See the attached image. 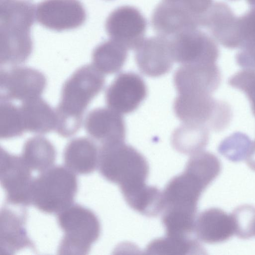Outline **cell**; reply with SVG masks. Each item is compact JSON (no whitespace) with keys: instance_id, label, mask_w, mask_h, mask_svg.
<instances>
[{"instance_id":"obj_20","label":"cell","mask_w":255,"mask_h":255,"mask_svg":"<svg viewBox=\"0 0 255 255\" xmlns=\"http://www.w3.org/2000/svg\"><path fill=\"white\" fill-rule=\"evenodd\" d=\"M194 232L199 240L206 243L225 242L235 235L232 215L217 208L207 209L196 218Z\"/></svg>"},{"instance_id":"obj_23","label":"cell","mask_w":255,"mask_h":255,"mask_svg":"<svg viewBox=\"0 0 255 255\" xmlns=\"http://www.w3.org/2000/svg\"><path fill=\"white\" fill-rule=\"evenodd\" d=\"M121 192L128 206L145 216L155 217L163 211V193L155 186L144 183Z\"/></svg>"},{"instance_id":"obj_7","label":"cell","mask_w":255,"mask_h":255,"mask_svg":"<svg viewBox=\"0 0 255 255\" xmlns=\"http://www.w3.org/2000/svg\"><path fill=\"white\" fill-rule=\"evenodd\" d=\"M209 185L198 173L185 167L182 173L169 181L162 192L163 210L196 216L199 199Z\"/></svg>"},{"instance_id":"obj_12","label":"cell","mask_w":255,"mask_h":255,"mask_svg":"<svg viewBox=\"0 0 255 255\" xmlns=\"http://www.w3.org/2000/svg\"><path fill=\"white\" fill-rule=\"evenodd\" d=\"M35 15L41 25L57 31L77 28L86 19L85 9L79 0H44L38 3Z\"/></svg>"},{"instance_id":"obj_1","label":"cell","mask_w":255,"mask_h":255,"mask_svg":"<svg viewBox=\"0 0 255 255\" xmlns=\"http://www.w3.org/2000/svg\"><path fill=\"white\" fill-rule=\"evenodd\" d=\"M105 83L103 73L93 65L77 69L63 84L59 103L55 109V131L63 137L75 134L81 128L83 115Z\"/></svg>"},{"instance_id":"obj_21","label":"cell","mask_w":255,"mask_h":255,"mask_svg":"<svg viewBox=\"0 0 255 255\" xmlns=\"http://www.w3.org/2000/svg\"><path fill=\"white\" fill-rule=\"evenodd\" d=\"M99 149L89 138L78 137L70 140L63 152L66 166L74 173L88 174L98 167Z\"/></svg>"},{"instance_id":"obj_16","label":"cell","mask_w":255,"mask_h":255,"mask_svg":"<svg viewBox=\"0 0 255 255\" xmlns=\"http://www.w3.org/2000/svg\"><path fill=\"white\" fill-rule=\"evenodd\" d=\"M173 81L178 94H212L221 83V74L216 63L184 64L175 72Z\"/></svg>"},{"instance_id":"obj_27","label":"cell","mask_w":255,"mask_h":255,"mask_svg":"<svg viewBox=\"0 0 255 255\" xmlns=\"http://www.w3.org/2000/svg\"><path fill=\"white\" fill-rule=\"evenodd\" d=\"M146 253L155 255H188L204 254L205 250L190 236L165 235L153 240L147 246Z\"/></svg>"},{"instance_id":"obj_4","label":"cell","mask_w":255,"mask_h":255,"mask_svg":"<svg viewBox=\"0 0 255 255\" xmlns=\"http://www.w3.org/2000/svg\"><path fill=\"white\" fill-rule=\"evenodd\" d=\"M78 190L75 174L62 165L51 167L33 178L31 204L48 214H58L74 202Z\"/></svg>"},{"instance_id":"obj_32","label":"cell","mask_w":255,"mask_h":255,"mask_svg":"<svg viewBox=\"0 0 255 255\" xmlns=\"http://www.w3.org/2000/svg\"><path fill=\"white\" fill-rule=\"evenodd\" d=\"M228 84L246 95L255 117V70L245 69L232 76Z\"/></svg>"},{"instance_id":"obj_25","label":"cell","mask_w":255,"mask_h":255,"mask_svg":"<svg viewBox=\"0 0 255 255\" xmlns=\"http://www.w3.org/2000/svg\"><path fill=\"white\" fill-rule=\"evenodd\" d=\"M56 156L52 143L44 137L36 136L25 142L21 156L30 169L41 172L51 167Z\"/></svg>"},{"instance_id":"obj_8","label":"cell","mask_w":255,"mask_h":255,"mask_svg":"<svg viewBox=\"0 0 255 255\" xmlns=\"http://www.w3.org/2000/svg\"><path fill=\"white\" fill-rule=\"evenodd\" d=\"M168 39L173 59L178 63H217L219 50L216 42L199 28L184 31Z\"/></svg>"},{"instance_id":"obj_33","label":"cell","mask_w":255,"mask_h":255,"mask_svg":"<svg viewBox=\"0 0 255 255\" xmlns=\"http://www.w3.org/2000/svg\"><path fill=\"white\" fill-rule=\"evenodd\" d=\"M179 3L193 12L203 15L212 4L213 0H169Z\"/></svg>"},{"instance_id":"obj_29","label":"cell","mask_w":255,"mask_h":255,"mask_svg":"<svg viewBox=\"0 0 255 255\" xmlns=\"http://www.w3.org/2000/svg\"><path fill=\"white\" fill-rule=\"evenodd\" d=\"M239 48L236 55L237 64L245 69L255 70V11L246 21Z\"/></svg>"},{"instance_id":"obj_24","label":"cell","mask_w":255,"mask_h":255,"mask_svg":"<svg viewBox=\"0 0 255 255\" xmlns=\"http://www.w3.org/2000/svg\"><path fill=\"white\" fill-rule=\"evenodd\" d=\"M209 130L202 126L184 123L172 134V145L183 154L192 155L198 153L203 151L208 143Z\"/></svg>"},{"instance_id":"obj_19","label":"cell","mask_w":255,"mask_h":255,"mask_svg":"<svg viewBox=\"0 0 255 255\" xmlns=\"http://www.w3.org/2000/svg\"><path fill=\"white\" fill-rule=\"evenodd\" d=\"M85 128L87 133L101 143L124 142L125 121L121 114L110 109L98 108L86 116Z\"/></svg>"},{"instance_id":"obj_17","label":"cell","mask_w":255,"mask_h":255,"mask_svg":"<svg viewBox=\"0 0 255 255\" xmlns=\"http://www.w3.org/2000/svg\"><path fill=\"white\" fill-rule=\"evenodd\" d=\"M135 60L140 72L147 76L167 73L174 62L169 40L160 35L144 38L135 49Z\"/></svg>"},{"instance_id":"obj_18","label":"cell","mask_w":255,"mask_h":255,"mask_svg":"<svg viewBox=\"0 0 255 255\" xmlns=\"http://www.w3.org/2000/svg\"><path fill=\"white\" fill-rule=\"evenodd\" d=\"M25 207L16 211L5 203L1 208L0 255H13L24 248H30L35 251V246L25 228L27 215Z\"/></svg>"},{"instance_id":"obj_28","label":"cell","mask_w":255,"mask_h":255,"mask_svg":"<svg viewBox=\"0 0 255 255\" xmlns=\"http://www.w3.org/2000/svg\"><path fill=\"white\" fill-rule=\"evenodd\" d=\"M0 118L1 139L19 136L25 131L20 107L9 101H0Z\"/></svg>"},{"instance_id":"obj_3","label":"cell","mask_w":255,"mask_h":255,"mask_svg":"<svg viewBox=\"0 0 255 255\" xmlns=\"http://www.w3.org/2000/svg\"><path fill=\"white\" fill-rule=\"evenodd\" d=\"M98 168L101 175L119 185L121 191L145 183L149 173L145 157L124 142L101 143Z\"/></svg>"},{"instance_id":"obj_5","label":"cell","mask_w":255,"mask_h":255,"mask_svg":"<svg viewBox=\"0 0 255 255\" xmlns=\"http://www.w3.org/2000/svg\"><path fill=\"white\" fill-rule=\"evenodd\" d=\"M57 222L64 232L58 249L61 255H87L99 238L100 223L91 210L79 204L59 213Z\"/></svg>"},{"instance_id":"obj_22","label":"cell","mask_w":255,"mask_h":255,"mask_svg":"<svg viewBox=\"0 0 255 255\" xmlns=\"http://www.w3.org/2000/svg\"><path fill=\"white\" fill-rule=\"evenodd\" d=\"M20 109L25 131L45 134L55 129V110L41 97L23 101Z\"/></svg>"},{"instance_id":"obj_15","label":"cell","mask_w":255,"mask_h":255,"mask_svg":"<svg viewBox=\"0 0 255 255\" xmlns=\"http://www.w3.org/2000/svg\"><path fill=\"white\" fill-rule=\"evenodd\" d=\"M202 27L225 47L239 48L242 40L241 16H237L225 2L212 3L203 15Z\"/></svg>"},{"instance_id":"obj_11","label":"cell","mask_w":255,"mask_h":255,"mask_svg":"<svg viewBox=\"0 0 255 255\" xmlns=\"http://www.w3.org/2000/svg\"><path fill=\"white\" fill-rule=\"evenodd\" d=\"M106 31L111 39L128 49H135L144 39L147 21L140 11L129 5L119 7L108 17Z\"/></svg>"},{"instance_id":"obj_6","label":"cell","mask_w":255,"mask_h":255,"mask_svg":"<svg viewBox=\"0 0 255 255\" xmlns=\"http://www.w3.org/2000/svg\"><path fill=\"white\" fill-rule=\"evenodd\" d=\"M207 93L179 94L173 109L176 117L185 124L202 126L220 131L230 124L232 117L230 106Z\"/></svg>"},{"instance_id":"obj_31","label":"cell","mask_w":255,"mask_h":255,"mask_svg":"<svg viewBox=\"0 0 255 255\" xmlns=\"http://www.w3.org/2000/svg\"><path fill=\"white\" fill-rule=\"evenodd\" d=\"M235 235L242 239H249L255 236V207L243 205L236 208L232 213Z\"/></svg>"},{"instance_id":"obj_30","label":"cell","mask_w":255,"mask_h":255,"mask_svg":"<svg viewBox=\"0 0 255 255\" xmlns=\"http://www.w3.org/2000/svg\"><path fill=\"white\" fill-rule=\"evenodd\" d=\"M254 142L245 134L234 133L222 141L219 152L232 161L246 160L253 149Z\"/></svg>"},{"instance_id":"obj_26","label":"cell","mask_w":255,"mask_h":255,"mask_svg":"<svg viewBox=\"0 0 255 255\" xmlns=\"http://www.w3.org/2000/svg\"><path fill=\"white\" fill-rule=\"evenodd\" d=\"M128 50L124 45L111 39L105 41L93 51V65L102 73H116L124 66L128 57Z\"/></svg>"},{"instance_id":"obj_35","label":"cell","mask_w":255,"mask_h":255,"mask_svg":"<svg viewBox=\"0 0 255 255\" xmlns=\"http://www.w3.org/2000/svg\"><path fill=\"white\" fill-rule=\"evenodd\" d=\"M247 1L253 7H255V0H247Z\"/></svg>"},{"instance_id":"obj_9","label":"cell","mask_w":255,"mask_h":255,"mask_svg":"<svg viewBox=\"0 0 255 255\" xmlns=\"http://www.w3.org/2000/svg\"><path fill=\"white\" fill-rule=\"evenodd\" d=\"M30 168L21 156L10 154L0 148V181L6 194V203L26 207L31 204L33 179Z\"/></svg>"},{"instance_id":"obj_13","label":"cell","mask_w":255,"mask_h":255,"mask_svg":"<svg viewBox=\"0 0 255 255\" xmlns=\"http://www.w3.org/2000/svg\"><path fill=\"white\" fill-rule=\"evenodd\" d=\"M203 15L176 2L163 0L155 8L151 23L158 35L169 39L184 31L202 27Z\"/></svg>"},{"instance_id":"obj_14","label":"cell","mask_w":255,"mask_h":255,"mask_svg":"<svg viewBox=\"0 0 255 255\" xmlns=\"http://www.w3.org/2000/svg\"><path fill=\"white\" fill-rule=\"evenodd\" d=\"M105 94L109 108L121 114H128L134 111L145 99L147 89L139 75L126 72L116 77Z\"/></svg>"},{"instance_id":"obj_2","label":"cell","mask_w":255,"mask_h":255,"mask_svg":"<svg viewBox=\"0 0 255 255\" xmlns=\"http://www.w3.org/2000/svg\"><path fill=\"white\" fill-rule=\"evenodd\" d=\"M34 6L26 0H0V65L24 63L33 48Z\"/></svg>"},{"instance_id":"obj_10","label":"cell","mask_w":255,"mask_h":255,"mask_svg":"<svg viewBox=\"0 0 255 255\" xmlns=\"http://www.w3.org/2000/svg\"><path fill=\"white\" fill-rule=\"evenodd\" d=\"M0 101H25L39 97L46 86L40 71L28 67H15L0 70Z\"/></svg>"},{"instance_id":"obj_34","label":"cell","mask_w":255,"mask_h":255,"mask_svg":"<svg viewBox=\"0 0 255 255\" xmlns=\"http://www.w3.org/2000/svg\"><path fill=\"white\" fill-rule=\"evenodd\" d=\"M246 161L250 168L255 171V141L254 142L253 149L246 159Z\"/></svg>"}]
</instances>
